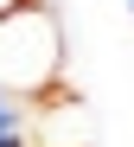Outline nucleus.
<instances>
[{"mask_svg":"<svg viewBox=\"0 0 134 147\" xmlns=\"http://www.w3.org/2000/svg\"><path fill=\"white\" fill-rule=\"evenodd\" d=\"M64 83V26L45 0L0 13V90L26 102H51Z\"/></svg>","mask_w":134,"mask_h":147,"instance_id":"obj_1","label":"nucleus"},{"mask_svg":"<svg viewBox=\"0 0 134 147\" xmlns=\"http://www.w3.org/2000/svg\"><path fill=\"white\" fill-rule=\"evenodd\" d=\"M38 109H45V102H26V96L0 90V128H32V121H38Z\"/></svg>","mask_w":134,"mask_h":147,"instance_id":"obj_2","label":"nucleus"},{"mask_svg":"<svg viewBox=\"0 0 134 147\" xmlns=\"http://www.w3.org/2000/svg\"><path fill=\"white\" fill-rule=\"evenodd\" d=\"M0 147H38L32 128H0Z\"/></svg>","mask_w":134,"mask_h":147,"instance_id":"obj_3","label":"nucleus"},{"mask_svg":"<svg viewBox=\"0 0 134 147\" xmlns=\"http://www.w3.org/2000/svg\"><path fill=\"white\" fill-rule=\"evenodd\" d=\"M13 7H26V0H0V13H13Z\"/></svg>","mask_w":134,"mask_h":147,"instance_id":"obj_4","label":"nucleus"}]
</instances>
